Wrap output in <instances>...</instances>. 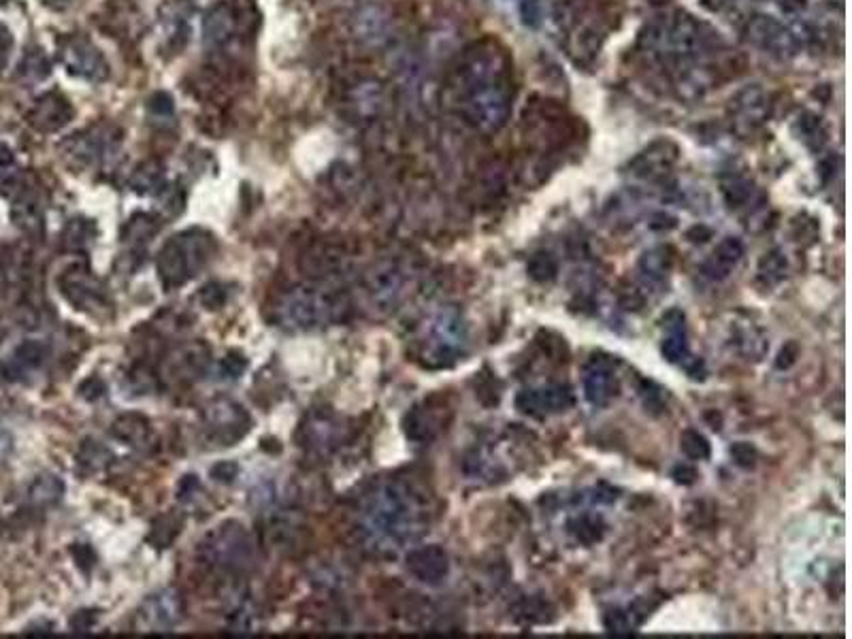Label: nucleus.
<instances>
[{"label": "nucleus", "mask_w": 852, "mask_h": 639, "mask_svg": "<svg viewBox=\"0 0 852 639\" xmlns=\"http://www.w3.org/2000/svg\"><path fill=\"white\" fill-rule=\"evenodd\" d=\"M723 194H725V201L729 203V207H742L744 203H748L752 188H750L746 179L733 177L731 182L723 184Z\"/></svg>", "instance_id": "obj_32"}, {"label": "nucleus", "mask_w": 852, "mask_h": 639, "mask_svg": "<svg viewBox=\"0 0 852 639\" xmlns=\"http://www.w3.org/2000/svg\"><path fill=\"white\" fill-rule=\"evenodd\" d=\"M341 303L333 294L320 288L299 286L284 292L273 305V320L292 333H309L329 326L337 320Z\"/></svg>", "instance_id": "obj_4"}, {"label": "nucleus", "mask_w": 852, "mask_h": 639, "mask_svg": "<svg viewBox=\"0 0 852 639\" xmlns=\"http://www.w3.org/2000/svg\"><path fill=\"white\" fill-rule=\"evenodd\" d=\"M237 30H239V11L233 3L224 0V3L213 5L207 11L205 22H203V39L207 47L218 49L228 45L237 35Z\"/></svg>", "instance_id": "obj_18"}, {"label": "nucleus", "mask_w": 852, "mask_h": 639, "mask_svg": "<svg viewBox=\"0 0 852 639\" xmlns=\"http://www.w3.org/2000/svg\"><path fill=\"white\" fill-rule=\"evenodd\" d=\"M795 130H797V135L804 139L808 145H821L823 143V137H825L823 122H821V118L814 116V113H810V111L799 113L797 122H795Z\"/></svg>", "instance_id": "obj_29"}, {"label": "nucleus", "mask_w": 852, "mask_h": 639, "mask_svg": "<svg viewBox=\"0 0 852 639\" xmlns=\"http://www.w3.org/2000/svg\"><path fill=\"white\" fill-rule=\"evenodd\" d=\"M58 58L71 75L88 81H105L109 62L105 54L84 35H67L58 43Z\"/></svg>", "instance_id": "obj_8"}, {"label": "nucleus", "mask_w": 852, "mask_h": 639, "mask_svg": "<svg viewBox=\"0 0 852 639\" xmlns=\"http://www.w3.org/2000/svg\"><path fill=\"white\" fill-rule=\"evenodd\" d=\"M343 437V426L337 416L326 409H314L309 412L299 429V441L309 454L324 456L333 452Z\"/></svg>", "instance_id": "obj_15"}, {"label": "nucleus", "mask_w": 852, "mask_h": 639, "mask_svg": "<svg viewBox=\"0 0 852 639\" xmlns=\"http://www.w3.org/2000/svg\"><path fill=\"white\" fill-rule=\"evenodd\" d=\"M75 116V109L67 96L58 90H49L41 94L26 113L28 124L39 133H56L67 126Z\"/></svg>", "instance_id": "obj_16"}, {"label": "nucleus", "mask_w": 852, "mask_h": 639, "mask_svg": "<svg viewBox=\"0 0 852 639\" xmlns=\"http://www.w3.org/2000/svg\"><path fill=\"white\" fill-rule=\"evenodd\" d=\"M699 3H701L703 9L718 13V11H725L733 3V0H699Z\"/></svg>", "instance_id": "obj_40"}, {"label": "nucleus", "mask_w": 852, "mask_h": 639, "mask_svg": "<svg viewBox=\"0 0 852 639\" xmlns=\"http://www.w3.org/2000/svg\"><path fill=\"white\" fill-rule=\"evenodd\" d=\"M731 456L740 467H752L757 461V452L750 444H737L731 448Z\"/></svg>", "instance_id": "obj_36"}, {"label": "nucleus", "mask_w": 852, "mask_h": 639, "mask_svg": "<svg viewBox=\"0 0 852 639\" xmlns=\"http://www.w3.org/2000/svg\"><path fill=\"white\" fill-rule=\"evenodd\" d=\"M605 32L595 22H580L569 37V54L578 64H591L603 45Z\"/></svg>", "instance_id": "obj_24"}, {"label": "nucleus", "mask_w": 852, "mask_h": 639, "mask_svg": "<svg viewBox=\"0 0 852 639\" xmlns=\"http://www.w3.org/2000/svg\"><path fill=\"white\" fill-rule=\"evenodd\" d=\"M429 512L414 486L403 480L375 484L358 512V531L367 548L397 552L424 533Z\"/></svg>", "instance_id": "obj_1"}, {"label": "nucleus", "mask_w": 852, "mask_h": 639, "mask_svg": "<svg viewBox=\"0 0 852 639\" xmlns=\"http://www.w3.org/2000/svg\"><path fill=\"white\" fill-rule=\"evenodd\" d=\"M520 18L522 24L529 28H537L544 22V5L542 0H522L520 3Z\"/></svg>", "instance_id": "obj_34"}, {"label": "nucleus", "mask_w": 852, "mask_h": 639, "mask_svg": "<svg viewBox=\"0 0 852 639\" xmlns=\"http://www.w3.org/2000/svg\"><path fill=\"white\" fill-rule=\"evenodd\" d=\"M573 403V397L569 388L563 386H550L542 390H524L518 395L516 405L520 412L531 414V416H546L554 412H565V409Z\"/></svg>", "instance_id": "obj_19"}, {"label": "nucleus", "mask_w": 852, "mask_h": 639, "mask_svg": "<svg viewBox=\"0 0 852 639\" xmlns=\"http://www.w3.org/2000/svg\"><path fill=\"white\" fill-rule=\"evenodd\" d=\"M201 556L218 569L243 571L254 561V542L239 522H224L203 539Z\"/></svg>", "instance_id": "obj_7"}, {"label": "nucleus", "mask_w": 852, "mask_h": 639, "mask_svg": "<svg viewBox=\"0 0 852 639\" xmlns=\"http://www.w3.org/2000/svg\"><path fill=\"white\" fill-rule=\"evenodd\" d=\"M512 58L507 49L493 41L482 39L465 49L456 67V88L469 90L490 84H510Z\"/></svg>", "instance_id": "obj_5"}, {"label": "nucleus", "mask_w": 852, "mask_h": 639, "mask_svg": "<svg viewBox=\"0 0 852 639\" xmlns=\"http://www.w3.org/2000/svg\"><path fill=\"white\" fill-rule=\"evenodd\" d=\"M43 360H45V348L41 346V343L37 341L24 343V346L15 350L7 360V367H5L7 378L11 380L26 378L28 373L37 371L43 365Z\"/></svg>", "instance_id": "obj_26"}, {"label": "nucleus", "mask_w": 852, "mask_h": 639, "mask_svg": "<svg viewBox=\"0 0 852 639\" xmlns=\"http://www.w3.org/2000/svg\"><path fill=\"white\" fill-rule=\"evenodd\" d=\"M595 529H599L595 520H588V518L578 520V529H576L578 539H582L584 544H593V542H597V539H599L601 535H599V531H595Z\"/></svg>", "instance_id": "obj_37"}, {"label": "nucleus", "mask_w": 852, "mask_h": 639, "mask_svg": "<svg viewBox=\"0 0 852 639\" xmlns=\"http://www.w3.org/2000/svg\"><path fill=\"white\" fill-rule=\"evenodd\" d=\"M60 292L67 297L77 309L88 311V314H101L111 307V299L107 294L105 284L86 265H73L60 277Z\"/></svg>", "instance_id": "obj_10"}, {"label": "nucleus", "mask_w": 852, "mask_h": 639, "mask_svg": "<svg viewBox=\"0 0 852 639\" xmlns=\"http://www.w3.org/2000/svg\"><path fill=\"white\" fill-rule=\"evenodd\" d=\"M639 49L663 60L680 64L691 62L706 45L701 24L686 11H674L667 18L650 22L637 41Z\"/></svg>", "instance_id": "obj_3"}, {"label": "nucleus", "mask_w": 852, "mask_h": 639, "mask_svg": "<svg viewBox=\"0 0 852 639\" xmlns=\"http://www.w3.org/2000/svg\"><path fill=\"white\" fill-rule=\"evenodd\" d=\"M744 37L748 43L780 60H791L801 52V41L795 32L765 13L752 15L744 26Z\"/></svg>", "instance_id": "obj_9"}, {"label": "nucleus", "mask_w": 852, "mask_h": 639, "mask_svg": "<svg viewBox=\"0 0 852 639\" xmlns=\"http://www.w3.org/2000/svg\"><path fill=\"white\" fill-rule=\"evenodd\" d=\"M678 160V145L669 139L654 141L631 162V173L639 177H659L667 173Z\"/></svg>", "instance_id": "obj_21"}, {"label": "nucleus", "mask_w": 852, "mask_h": 639, "mask_svg": "<svg viewBox=\"0 0 852 639\" xmlns=\"http://www.w3.org/2000/svg\"><path fill=\"white\" fill-rule=\"evenodd\" d=\"M439 429V420L435 418V407L422 405L412 409L405 418V433L409 439L426 441L431 439Z\"/></svg>", "instance_id": "obj_28"}, {"label": "nucleus", "mask_w": 852, "mask_h": 639, "mask_svg": "<svg viewBox=\"0 0 852 639\" xmlns=\"http://www.w3.org/2000/svg\"><path fill=\"white\" fill-rule=\"evenodd\" d=\"M182 620V599L173 588L145 597L137 610V629L143 633H169Z\"/></svg>", "instance_id": "obj_13"}, {"label": "nucleus", "mask_w": 852, "mask_h": 639, "mask_svg": "<svg viewBox=\"0 0 852 639\" xmlns=\"http://www.w3.org/2000/svg\"><path fill=\"white\" fill-rule=\"evenodd\" d=\"M512 88L510 84H490L461 90L458 111L463 120L484 135L499 133L512 116Z\"/></svg>", "instance_id": "obj_6"}, {"label": "nucleus", "mask_w": 852, "mask_h": 639, "mask_svg": "<svg viewBox=\"0 0 852 639\" xmlns=\"http://www.w3.org/2000/svg\"><path fill=\"white\" fill-rule=\"evenodd\" d=\"M465 346V326L454 311L441 314L433 326L429 339H426L424 358L431 360L435 367H446L454 363L456 356L461 354Z\"/></svg>", "instance_id": "obj_12"}, {"label": "nucleus", "mask_w": 852, "mask_h": 639, "mask_svg": "<svg viewBox=\"0 0 852 639\" xmlns=\"http://www.w3.org/2000/svg\"><path fill=\"white\" fill-rule=\"evenodd\" d=\"M13 160H15V156H13L11 147L7 143H0V171L9 169L13 165Z\"/></svg>", "instance_id": "obj_38"}, {"label": "nucleus", "mask_w": 852, "mask_h": 639, "mask_svg": "<svg viewBox=\"0 0 852 639\" xmlns=\"http://www.w3.org/2000/svg\"><path fill=\"white\" fill-rule=\"evenodd\" d=\"M529 273L539 282H546L556 273V260L550 254H535L531 265H529Z\"/></svg>", "instance_id": "obj_33"}, {"label": "nucleus", "mask_w": 852, "mask_h": 639, "mask_svg": "<svg viewBox=\"0 0 852 639\" xmlns=\"http://www.w3.org/2000/svg\"><path fill=\"white\" fill-rule=\"evenodd\" d=\"M663 326L667 329V337L663 339V356L669 363L684 365L686 371L691 369V352H688L686 333H684V314L678 309H671L669 314L663 318Z\"/></svg>", "instance_id": "obj_23"}, {"label": "nucleus", "mask_w": 852, "mask_h": 639, "mask_svg": "<svg viewBox=\"0 0 852 639\" xmlns=\"http://www.w3.org/2000/svg\"><path fill=\"white\" fill-rule=\"evenodd\" d=\"M667 3H669V0H648V5H652V7H663Z\"/></svg>", "instance_id": "obj_41"}, {"label": "nucleus", "mask_w": 852, "mask_h": 639, "mask_svg": "<svg viewBox=\"0 0 852 639\" xmlns=\"http://www.w3.org/2000/svg\"><path fill=\"white\" fill-rule=\"evenodd\" d=\"M47 3H54V0H47Z\"/></svg>", "instance_id": "obj_42"}, {"label": "nucleus", "mask_w": 852, "mask_h": 639, "mask_svg": "<svg viewBox=\"0 0 852 639\" xmlns=\"http://www.w3.org/2000/svg\"><path fill=\"white\" fill-rule=\"evenodd\" d=\"M203 418L209 439L222 446H235L252 429L250 414L231 399H218L207 405Z\"/></svg>", "instance_id": "obj_11"}, {"label": "nucleus", "mask_w": 852, "mask_h": 639, "mask_svg": "<svg viewBox=\"0 0 852 639\" xmlns=\"http://www.w3.org/2000/svg\"><path fill=\"white\" fill-rule=\"evenodd\" d=\"M162 182V167L156 160L143 162V165L133 175V188L137 192H152Z\"/></svg>", "instance_id": "obj_30"}, {"label": "nucleus", "mask_w": 852, "mask_h": 639, "mask_svg": "<svg viewBox=\"0 0 852 639\" xmlns=\"http://www.w3.org/2000/svg\"><path fill=\"white\" fill-rule=\"evenodd\" d=\"M674 475H676V480L678 482H684V484H691L695 478H697V471L693 469V467H686V465H680L676 471H674Z\"/></svg>", "instance_id": "obj_39"}, {"label": "nucleus", "mask_w": 852, "mask_h": 639, "mask_svg": "<svg viewBox=\"0 0 852 639\" xmlns=\"http://www.w3.org/2000/svg\"><path fill=\"white\" fill-rule=\"evenodd\" d=\"M742 254H744L742 241L727 237L725 241H720V245L714 250L712 258L706 262L703 271H706L712 280H723V277H727L729 271L737 265V260L742 258Z\"/></svg>", "instance_id": "obj_27"}, {"label": "nucleus", "mask_w": 852, "mask_h": 639, "mask_svg": "<svg viewBox=\"0 0 852 639\" xmlns=\"http://www.w3.org/2000/svg\"><path fill=\"white\" fill-rule=\"evenodd\" d=\"M111 147H113V128L109 126L88 128L84 130V133H77L64 143V150H67L69 156H73V160L79 167L96 165L98 160H103L107 156Z\"/></svg>", "instance_id": "obj_17"}, {"label": "nucleus", "mask_w": 852, "mask_h": 639, "mask_svg": "<svg viewBox=\"0 0 852 639\" xmlns=\"http://www.w3.org/2000/svg\"><path fill=\"white\" fill-rule=\"evenodd\" d=\"M11 52H13V35L5 24H0V73L7 69Z\"/></svg>", "instance_id": "obj_35"}, {"label": "nucleus", "mask_w": 852, "mask_h": 639, "mask_svg": "<svg viewBox=\"0 0 852 639\" xmlns=\"http://www.w3.org/2000/svg\"><path fill=\"white\" fill-rule=\"evenodd\" d=\"M616 390H618V380H616V371L612 363L610 360L595 358L584 378V395L588 403H593L597 407L608 405L612 397L616 395Z\"/></svg>", "instance_id": "obj_22"}, {"label": "nucleus", "mask_w": 852, "mask_h": 639, "mask_svg": "<svg viewBox=\"0 0 852 639\" xmlns=\"http://www.w3.org/2000/svg\"><path fill=\"white\" fill-rule=\"evenodd\" d=\"M218 243L211 233L203 228H190V231L173 235L158 254V273L160 282L167 290L194 280L209 262L216 258Z\"/></svg>", "instance_id": "obj_2"}, {"label": "nucleus", "mask_w": 852, "mask_h": 639, "mask_svg": "<svg viewBox=\"0 0 852 639\" xmlns=\"http://www.w3.org/2000/svg\"><path fill=\"white\" fill-rule=\"evenodd\" d=\"M714 88V75L706 67H691V64H680L676 75V92L688 103H695L706 96Z\"/></svg>", "instance_id": "obj_25"}, {"label": "nucleus", "mask_w": 852, "mask_h": 639, "mask_svg": "<svg viewBox=\"0 0 852 639\" xmlns=\"http://www.w3.org/2000/svg\"><path fill=\"white\" fill-rule=\"evenodd\" d=\"M407 569L424 584H439L448 576V554L439 546L416 548L407 554Z\"/></svg>", "instance_id": "obj_20"}, {"label": "nucleus", "mask_w": 852, "mask_h": 639, "mask_svg": "<svg viewBox=\"0 0 852 639\" xmlns=\"http://www.w3.org/2000/svg\"><path fill=\"white\" fill-rule=\"evenodd\" d=\"M769 111H772V103H769L767 92L759 84L737 90L729 101L731 122L737 133L742 135L755 133L757 128H761L769 118Z\"/></svg>", "instance_id": "obj_14"}, {"label": "nucleus", "mask_w": 852, "mask_h": 639, "mask_svg": "<svg viewBox=\"0 0 852 639\" xmlns=\"http://www.w3.org/2000/svg\"><path fill=\"white\" fill-rule=\"evenodd\" d=\"M680 448H682V452H684L688 458H693V461H703V458H708V456H710V444H708V439L703 437L699 431H695V429H686V431L682 433V437H680Z\"/></svg>", "instance_id": "obj_31"}]
</instances>
